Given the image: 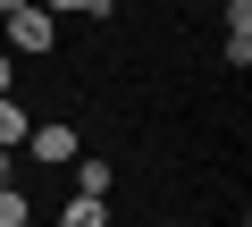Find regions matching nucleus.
Masks as SVG:
<instances>
[{"mask_svg":"<svg viewBox=\"0 0 252 227\" xmlns=\"http://www.w3.org/2000/svg\"><path fill=\"white\" fill-rule=\"evenodd\" d=\"M0 26H9V51H26V59H42V51L59 42V26L42 17V0H26V9H9Z\"/></svg>","mask_w":252,"mask_h":227,"instance_id":"1","label":"nucleus"},{"mask_svg":"<svg viewBox=\"0 0 252 227\" xmlns=\"http://www.w3.org/2000/svg\"><path fill=\"white\" fill-rule=\"evenodd\" d=\"M26 152H34V160H51V168H59V160H76V127H59V118H51V127H34V135H26Z\"/></svg>","mask_w":252,"mask_h":227,"instance_id":"2","label":"nucleus"},{"mask_svg":"<svg viewBox=\"0 0 252 227\" xmlns=\"http://www.w3.org/2000/svg\"><path fill=\"white\" fill-rule=\"evenodd\" d=\"M26 135H34V118L17 101H0V152H26Z\"/></svg>","mask_w":252,"mask_h":227,"instance_id":"3","label":"nucleus"},{"mask_svg":"<svg viewBox=\"0 0 252 227\" xmlns=\"http://www.w3.org/2000/svg\"><path fill=\"white\" fill-rule=\"evenodd\" d=\"M26 202H34L26 185H0V227H34V210H26Z\"/></svg>","mask_w":252,"mask_h":227,"instance_id":"4","label":"nucleus"},{"mask_svg":"<svg viewBox=\"0 0 252 227\" xmlns=\"http://www.w3.org/2000/svg\"><path fill=\"white\" fill-rule=\"evenodd\" d=\"M42 17L59 26V17H109V0H42Z\"/></svg>","mask_w":252,"mask_h":227,"instance_id":"5","label":"nucleus"},{"mask_svg":"<svg viewBox=\"0 0 252 227\" xmlns=\"http://www.w3.org/2000/svg\"><path fill=\"white\" fill-rule=\"evenodd\" d=\"M76 194L101 202V194H109V160H76Z\"/></svg>","mask_w":252,"mask_h":227,"instance_id":"6","label":"nucleus"},{"mask_svg":"<svg viewBox=\"0 0 252 227\" xmlns=\"http://www.w3.org/2000/svg\"><path fill=\"white\" fill-rule=\"evenodd\" d=\"M101 210H109V202H93V194H76V202L59 210V227H101Z\"/></svg>","mask_w":252,"mask_h":227,"instance_id":"7","label":"nucleus"},{"mask_svg":"<svg viewBox=\"0 0 252 227\" xmlns=\"http://www.w3.org/2000/svg\"><path fill=\"white\" fill-rule=\"evenodd\" d=\"M0 185H17V152H0Z\"/></svg>","mask_w":252,"mask_h":227,"instance_id":"8","label":"nucleus"},{"mask_svg":"<svg viewBox=\"0 0 252 227\" xmlns=\"http://www.w3.org/2000/svg\"><path fill=\"white\" fill-rule=\"evenodd\" d=\"M9 76H17V67H9V51H0V101H9Z\"/></svg>","mask_w":252,"mask_h":227,"instance_id":"9","label":"nucleus"},{"mask_svg":"<svg viewBox=\"0 0 252 227\" xmlns=\"http://www.w3.org/2000/svg\"><path fill=\"white\" fill-rule=\"evenodd\" d=\"M9 9H26V0H0V17H9Z\"/></svg>","mask_w":252,"mask_h":227,"instance_id":"10","label":"nucleus"}]
</instances>
